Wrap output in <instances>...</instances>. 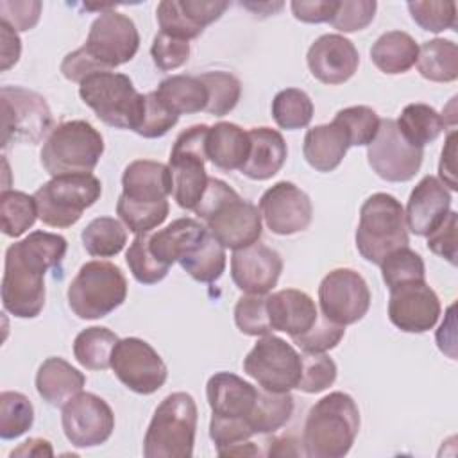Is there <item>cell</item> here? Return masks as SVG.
Segmentation results:
<instances>
[{
	"label": "cell",
	"instance_id": "1",
	"mask_svg": "<svg viewBox=\"0 0 458 458\" xmlns=\"http://www.w3.org/2000/svg\"><path fill=\"white\" fill-rule=\"evenodd\" d=\"M68 243L61 234L32 231L5 250L2 277L4 310L18 318H34L45 306V274L64 259Z\"/></svg>",
	"mask_w": 458,
	"mask_h": 458
},
{
	"label": "cell",
	"instance_id": "2",
	"mask_svg": "<svg viewBox=\"0 0 458 458\" xmlns=\"http://www.w3.org/2000/svg\"><path fill=\"white\" fill-rule=\"evenodd\" d=\"M193 211L225 249L238 250L249 247L261 236V213L258 206L242 199L222 179H208L206 191Z\"/></svg>",
	"mask_w": 458,
	"mask_h": 458
},
{
	"label": "cell",
	"instance_id": "3",
	"mask_svg": "<svg viewBox=\"0 0 458 458\" xmlns=\"http://www.w3.org/2000/svg\"><path fill=\"white\" fill-rule=\"evenodd\" d=\"M360 431V410L345 392H331L308 411L302 447L308 458H344Z\"/></svg>",
	"mask_w": 458,
	"mask_h": 458
},
{
	"label": "cell",
	"instance_id": "4",
	"mask_svg": "<svg viewBox=\"0 0 458 458\" xmlns=\"http://www.w3.org/2000/svg\"><path fill=\"white\" fill-rule=\"evenodd\" d=\"M197 404L186 392L166 395L156 408L143 438L147 458H190L197 431Z\"/></svg>",
	"mask_w": 458,
	"mask_h": 458
},
{
	"label": "cell",
	"instance_id": "5",
	"mask_svg": "<svg viewBox=\"0 0 458 458\" xmlns=\"http://www.w3.org/2000/svg\"><path fill=\"white\" fill-rule=\"evenodd\" d=\"M356 249L367 261L381 265L394 250L408 247L403 204L390 193H374L360 208Z\"/></svg>",
	"mask_w": 458,
	"mask_h": 458
},
{
	"label": "cell",
	"instance_id": "6",
	"mask_svg": "<svg viewBox=\"0 0 458 458\" xmlns=\"http://www.w3.org/2000/svg\"><path fill=\"white\" fill-rule=\"evenodd\" d=\"M104 154L102 134L86 120L55 125L41 148V165L52 175L91 174Z\"/></svg>",
	"mask_w": 458,
	"mask_h": 458
},
{
	"label": "cell",
	"instance_id": "7",
	"mask_svg": "<svg viewBox=\"0 0 458 458\" xmlns=\"http://www.w3.org/2000/svg\"><path fill=\"white\" fill-rule=\"evenodd\" d=\"M79 95L97 118L111 127L134 131L141 120L145 95L136 91L125 73L97 72L81 82Z\"/></svg>",
	"mask_w": 458,
	"mask_h": 458
},
{
	"label": "cell",
	"instance_id": "8",
	"mask_svg": "<svg viewBox=\"0 0 458 458\" xmlns=\"http://www.w3.org/2000/svg\"><path fill=\"white\" fill-rule=\"evenodd\" d=\"M68 306L84 320L109 315L127 297V279L120 267L93 259L84 263L68 286Z\"/></svg>",
	"mask_w": 458,
	"mask_h": 458
},
{
	"label": "cell",
	"instance_id": "9",
	"mask_svg": "<svg viewBox=\"0 0 458 458\" xmlns=\"http://www.w3.org/2000/svg\"><path fill=\"white\" fill-rule=\"evenodd\" d=\"M100 195L102 184L93 174L52 177L34 191L38 218L50 227H72Z\"/></svg>",
	"mask_w": 458,
	"mask_h": 458
},
{
	"label": "cell",
	"instance_id": "10",
	"mask_svg": "<svg viewBox=\"0 0 458 458\" xmlns=\"http://www.w3.org/2000/svg\"><path fill=\"white\" fill-rule=\"evenodd\" d=\"M209 127L206 123L191 125L182 131L172 147L168 168L172 172V195L179 208L193 211L200 202L209 175L206 174V140Z\"/></svg>",
	"mask_w": 458,
	"mask_h": 458
},
{
	"label": "cell",
	"instance_id": "11",
	"mask_svg": "<svg viewBox=\"0 0 458 458\" xmlns=\"http://www.w3.org/2000/svg\"><path fill=\"white\" fill-rule=\"evenodd\" d=\"M2 148L13 143L36 145L54 129L47 100L21 86H2Z\"/></svg>",
	"mask_w": 458,
	"mask_h": 458
},
{
	"label": "cell",
	"instance_id": "12",
	"mask_svg": "<svg viewBox=\"0 0 458 458\" xmlns=\"http://www.w3.org/2000/svg\"><path fill=\"white\" fill-rule=\"evenodd\" d=\"M243 372L263 390L290 392L301 379L302 358L286 340L268 333L243 358Z\"/></svg>",
	"mask_w": 458,
	"mask_h": 458
},
{
	"label": "cell",
	"instance_id": "13",
	"mask_svg": "<svg viewBox=\"0 0 458 458\" xmlns=\"http://www.w3.org/2000/svg\"><path fill=\"white\" fill-rule=\"evenodd\" d=\"M88 54L107 72L129 63L140 48V34L134 21L116 13L104 9L89 27L88 39L82 45Z\"/></svg>",
	"mask_w": 458,
	"mask_h": 458
},
{
	"label": "cell",
	"instance_id": "14",
	"mask_svg": "<svg viewBox=\"0 0 458 458\" xmlns=\"http://www.w3.org/2000/svg\"><path fill=\"white\" fill-rule=\"evenodd\" d=\"M111 369L129 390L141 395L157 392L168 377V369L157 351L136 336L118 340L111 356Z\"/></svg>",
	"mask_w": 458,
	"mask_h": 458
},
{
	"label": "cell",
	"instance_id": "15",
	"mask_svg": "<svg viewBox=\"0 0 458 458\" xmlns=\"http://www.w3.org/2000/svg\"><path fill=\"white\" fill-rule=\"evenodd\" d=\"M424 148L410 145L395 120L385 118L374 141L367 147V161L377 177L388 182H406L420 170Z\"/></svg>",
	"mask_w": 458,
	"mask_h": 458
},
{
	"label": "cell",
	"instance_id": "16",
	"mask_svg": "<svg viewBox=\"0 0 458 458\" xmlns=\"http://www.w3.org/2000/svg\"><path fill=\"white\" fill-rule=\"evenodd\" d=\"M320 311L326 318L349 326L361 320L370 308L367 281L352 268H335L318 286Z\"/></svg>",
	"mask_w": 458,
	"mask_h": 458
},
{
	"label": "cell",
	"instance_id": "17",
	"mask_svg": "<svg viewBox=\"0 0 458 458\" xmlns=\"http://www.w3.org/2000/svg\"><path fill=\"white\" fill-rule=\"evenodd\" d=\"M64 437L75 447H97L111 437L114 413L111 406L91 392H79L61 411Z\"/></svg>",
	"mask_w": 458,
	"mask_h": 458
},
{
	"label": "cell",
	"instance_id": "18",
	"mask_svg": "<svg viewBox=\"0 0 458 458\" xmlns=\"http://www.w3.org/2000/svg\"><path fill=\"white\" fill-rule=\"evenodd\" d=\"M259 213L274 234L290 236L310 227L313 206L306 191L290 181L272 184L259 199Z\"/></svg>",
	"mask_w": 458,
	"mask_h": 458
},
{
	"label": "cell",
	"instance_id": "19",
	"mask_svg": "<svg viewBox=\"0 0 458 458\" xmlns=\"http://www.w3.org/2000/svg\"><path fill=\"white\" fill-rule=\"evenodd\" d=\"M440 301L426 281H411L390 290L388 318L404 333H426L440 317Z\"/></svg>",
	"mask_w": 458,
	"mask_h": 458
},
{
	"label": "cell",
	"instance_id": "20",
	"mask_svg": "<svg viewBox=\"0 0 458 458\" xmlns=\"http://www.w3.org/2000/svg\"><path fill=\"white\" fill-rule=\"evenodd\" d=\"M283 259L277 250L256 242L231 256V277L249 295H267L279 281Z\"/></svg>",
	"mask_w": 458,
	"mask_h": 458
},
{
	"label": "cell",
	"instance_id": "21",
	"mask_svg": "<svg viewBox=\"0 0 458 458\" xmlns=\"http://www.w3.org/2000/svg\"><path fill=\"white\" fill-rule=\"evenodd\" d=\"M306 63L317 81L336 86L347 82L356 73L360 54L354 43L345 36L324 34L308 48Z\"/></svg>",
	"mask_w": 458,
	"mask_h": 458
},
{
	"label": "cell",
	"instance_id": "22",
	"mask_svg": "<svg viewBox=\"0 0 458 458\" xmlns=\"http://www.w3.org/2000/svg\"><path fill=\"white\" fill-rule=\"evenodd\" d=\"M451 211L449 190L433 175L422 177L411 190L404 218L406 227L417 236H428Z\"/></svg>",
	"mask_w": 458,
	"mask_h": 458
},
{
	"label": "cell",
	"instance_id": "23",
	"mask_svg": "<svg viewBox=\"0 0 458 458\" xmlns=\"http://www.w3.org/2000/svg\"><path fill=\"white\" fill-rule=\"evenodd\" d=\"M206 395L211 415L220 419H245L254 408L258 388L231 372H216L208 379Z\"/></svg>",
	"mask_w": 458,
	"mask_h": 458
},
{
	"label": "cell",
	"instance_id": "24",
	"mask_svg": "<svg viewBox=\"0 0 458 458\" xmlns=\"http://www.w3.org/2000/svg\"><path fill=\"white\" fill-rule=\"evenodd\" d=\"M267 313L272 331L299 336L306 333L318 318L315 301L302 290L284 288L267 295Z\"/></svg>",
	"mask_w": 458,
	"mask_h": 458
},
{
	"label": "cell",
	"instance_id": "25",
	"mask_svg": "<svg viewBox=\"0 0 458 458\" xmlns=\"http://www.w3.org/2000/svg\"><path fill=\"white\" fill-rule=\"evenodd\" d=\"M249 132L250 148L240 172L252 181L274 177L284 165L288 147L283 134L270 127H252Z\"/></svg>",
	"mask_w": 458,
	"mask_h": 458
},
{
	"label": "cell",
	"instance_id": "26",
	"mask_svg": "<svg viewBox=\"0 0 458 458\" xmlns=\"http://www.w3.org/2000/svg\"><path fill=\"white\" fill-rule=\"evenodd\" d=\"M172 172L168 165L152 159L129 163L122 175V195L136 202H159L172 193Z\"/></svg>",
	"mask_w": 458,
	"mask_h": 458
},
{
	"label": "cell",
	"instance_id": "27",
	"mask_svg": "<svg viewBox=\"0 0 458 458\" xmlns=\"http://www.w3.org/2000/svg\"><path fill=\"white\" fill-rule=\"evenodd\" d=\"M351 143L345 131L336 123H322L308 129L304 134L302 154L317 172H333L340 166Z\"/></svg>",
	"mask_w": 458,
	"mask_h": 458
},
{
	"label": "cell",
	"instance_id": "28",
	"mask_svg": "<svg viewBox=\"0 0 458 458\" xmlns=\"http://www.w3.org/2000/svg\"><path fill=\"white\" fill-rule=\"evenodd\" d=\"M84 385L86 376L59 356L47 358L36 372V390L52 406H64Z\"/></svg>",
	"mask_w": 458,
	"mask_h": 458
},
{
	"label": "cell",
	"instance_id": "29",
	"mask_svg": "<svg viewBox=\"0 0 458 458\" xmlns=\"http://www.w3.org/2000/svg\"><path fill=\"white\" fill-rule=\"evenodd\" d=\"M250 148L249 132L231 122H218L208 131L206 154L220 170H240Z\"/></svg>",
	"mask_w": 458,
	"mask_h": 458
},
{
	"label": "cell",
	"instance_id": "30",
	"mask_svg": "<svg viewBox=\"0 0 458 458\" xmlns=\"http://www.w3.org/2000/svg\"><path fill=\"white\" fill-rule=\"evenodd\" d=\"M208 233V227L202 225L195 218H177L172 224H168L165 229L150 234L148 247L150 252L163 263L172 267L175 261H179L204 234Z\"/></svg>",
	"mask_w": 458,
	"mask_h": 458
},
{
	"label": "cell",
	"instance_id": "31",
	"mask_svg": "<svg viewBox=\"0 0 458 458\" xmlns=\"http://www.w3.org/2000/svg\"><path fill=\"white\" fill-rule=\"evenodd\" d=\"M417 55L419 45L404 30H388L381 34L370 48L374 66L388 75L408 72L417 63Z\"/></svg>",
	"mask_w": 458,
	"mask_h": 458
},
{
	"label": "cell",
	"instance_id": "32",
	"mask_svg": "<svg viewBox=\"0 0 458 458\" xmlns=\"http://www.w3.org/2000/svg\"><path fill=\"white\" fill-rule=\"evenodd\" d=\"M156 95L179 116L206 111L208 106V89L199 75H172L159 82Z\"/></svg>",
	"mask_w": 458,
	"mask_h": 458
},
{
	"label": "cell",
	"instance_id": "33",
	"mask_svg": "<svg viewBox=\"0 0 458 458\" xmlns=\"http://www.w3.org/2000/svg\"><path fill=\"white\" fill-rule=\"evenodd\" d=\"M419 73L431 82H453L458 79V47L451 39L435 38L419 47Z\"/></svg>",
	"mask_w": 458,
	"mask_h": 458
},
{
	"label": "cell",
	"instance_id": "34",
	"mask_svg": "<svg viewBox=\"0 0 458 458\" xmlns=\"http://www.w3.org/2000/svg\"><path fill=\"white\" fill-rule=\"evenodd\" d=\"M182 270L199 283H213L225 270V247L208 233L179 259Z\"/></svg>",
	"mask_w": 458,
	"mask_h": 458
},
{
	"label": "cell",
	"instance_id": "35",
	"mask_svg": "<svg viewBox=\"0 0 458 458\" xmlns=\"http://www.w3.org/2000/svg\"><path fill=\"white\" fill-rule=\"evenodd\" d=\"M395 125L403 138L419 148L435 141L445 127L442 114L435 107L420 102L408 104L395 120Z\"/></svg>",
	"mask_w": 458,
	"mask_h": 458
},
{
	"label": "cell",
	"instance_id": "36",
	"mask_svg": "<svg viewBox=\"0 0 458 458\" xmlns=\"http://www.w3.org/2000/svg\"><path fill=\"white\" fill-rule=\"evenodd\" d=\"M293 413V397L290 392H268L258 388L254 408L249 415V426L254 435H270L281 429Z\"/></svg>",
	"mask_w": 458,
	"mask_h": 458
},
{
	"label": "cell",
	"instance_id": "37",
	"mask_svg": "<svg viewBox=\"0 0 458 458\" xmlns=\"http://www.w3.org/2000/svg\"><path fill=\"white\" fill-rule=\"evenodd\" d=\"M118 340L107 327H86L73 340V356L88 370H106L111 367V356Z\"/></svg>",
	"mask_w": 458,
	"mask_h": 458
},
{
	"label": "cell",
	"instance_id": "38",
	"mask_svg": "<svg viewBox=\"0 0 458 458\" xmlns=\"http://www.w3.org/2000/svg\"><path fill=\"white\" fill-rule=\"evenodd\" d=\"M82 245L88 254L95 258H113L122 252L127 243V231L113 216L93 218L82 229Z\"/></svg>",
	"mask_w": 458,
	"mask_h": 458
},
{
	"label": "cell",
	"instance_id": "39",
	"mask_svg": "<svg viewBox=\"0 0 458 458\" xmlns=\"http://www.w3.org/2000/svg\"><path fill=\"white\" fill-rule=\"evenodd\" d=\"M38 218V204L34 195L18 190H4L0 195V224L2 233L11 238L21 236L34 225Z\"/></svg>",
	"mask_w": 458,
	"mask_h": 458
},
{
	"label": "cell",
	"instance_id": "40",
	"mask_svg": "<svg viewBox=\"0 0 458 458\" xmlns=\"http://www.w3.org/2000/svg\"><path fill=\"white\" fill-rule=\"evenodd\" d=\"M274 122L286 131L310 125L313 118V102L310 95L299 88L281 89L272 100Z\"/></svg>",
	"mask_w": 458,
	"mask_h": 458
},
{
	"label": "cell",
	"instance_id": "41",
	"mask_svg": "<svg viewBox=\"0 0 458 458\" xmlns=\"http://www.w3.org/2000/svg\"><path fill=\"white\" fill-rule=\"evenodd\" d=\"M168 211L170 206L166 199L159 202H136L120 195L116 202V215L134 234H147L159 227L166 220Z\"/></svg>",
	"mask_w": 458,
	"mask_h": 458
},
{
	"label": "cell",
	"instance_id": "42",
	"mask_svg": "<svg viewBox=\"0 0 458 458\" xmlns=\"http://www.w3.org/2000/svg\"><path fill=\"white\" fill-rule=\"evenodd\" d=\"M34 406L27 395L13 390L0 394V437L13 440L32 428Z\"/></svg>",
	"mask_w": 458,
	"mask_h": 458
},
{
	"label": "cell",
	"instance_id": "43",
	"mask_svg": "<svg viewBox=\"0 0 458 458\" xmlns=\"http://www.w3.org/2000/svg\"><path fill=\"white\" fill-rule=\"evenodd\" d=\"M199 79L208 89L206 113L213 116H224L236 107L242 95V84L233 73L215 70L200 73Z\"/></svg>",
	"mask_w": 458,
	"mask_h": 458
},
{
	"label": "cell",
	"instance_id": "44",
	"mask_svg": "<svg viewBox=\"0 0 458 458\" xmlns=\"http://www.w3.org/2000/svg\"><path fill=\"white\" fill-rule=\"evenodd\" d=\"M381 276L388 290L411 281H426V267L422 258L410 247H401L390 252L381 261Z\"/></svg>",
	"mask_w": 458,
	"mask_h": 458
},
{
	"label": "cell",
	"instance_id": "45",
	"mask_svg": "<svg viewBox=\"0 0 458 458\" xmlns=\"http://www.w3.org/2000/svg\"><path fill=\"white\" fill-rule=\"evenodd\" d=\"M333 122L345 131L351 147H369L379 131L381 118L369 106H351L340 109Z\"/></svg>",
	"mask_w": 458,
	"mask_h": 458
},
{
	"label": "cell",
	"instance_id": "46",
	"mask_svg": "<svg viewBox=\"0 0 458 458\" xmlns=\"http://www.w3.org/2000/svg\"><path fill=\"white\" fill-rule=\"evenodd\" d=\"M148 240H150V233L136 234L125 252V261L129 265V270L132 277L141 284H156L163 281L170 270L168 265H163L150 252Z\"/></svg>",
	"mask_w": 458,
	"mask_h": 458
},
{
	"label": "cell",
	"instance_id": "47",
	"mask_svg": "<svg viewBox=\"0 0 458 458\" xmlns=\"http://www.w3.org/2000/svg\"><path fill=\"white\" fill-rule=\"evenodd\" d=\"M302 372L297 390L304 394H318L329 388L336 379V363L326 352H302Z\"/></svg>",
	"mask_w": 458,
	"mask_h": 458
},
{
	"label": "cell",
	"instance_id": "48",
	"mask_svg": "<svg viewBox=\"0 0 458 458\" xmlns=\"http://www.w3.org/2000/svg\"><path fill=\"white\" fill-rule=\"evenodd\" d=\"M406 5L411 14V20L424 30L437 34L456 27V4L453 0L408 2Z\"/></svg>",
	"mask_w": 458,
	"mask_h": 458
},
{
	"label": "cell",
	"instance_id": "49",
	"mask_svg": "<svg viewBox=\"0 0 458 458\" xmlns=\"http://www.w3.org/2000/svg\"><path fill=\"white\" fill-rule=\"evenodd\" d=\"M236 327L247 336H263L272 331L267 313V295H243L234 306Z\"/></svg>",
	"mask_w": 458,
	"mask_h": 458
},
{
	"label": "cell",
	"instance_id": "50",
	"mask_svg": "<svg viewBox=\"0 0 458 458\" xmlns=\"http://www.w3.org/2000/svg\"><path fill=\"white\" fill-rule=\"evenodd\" d=\"M344 335L345 326H340L318 313L317 322L306 333L293 336L292 340L302 352H327L340 344Z\"/></svg>",
	"mask_w": 458,
	"mask_h": 458
},
{
	"label": "cell",
	"instance_id": "51",
	"mask_svg": "<svg viewBox=\"0 0 458 458\" xmlns=\"http://www.w3.org/2000/svg\"><path fill=\"white\" fill-rule=\"evenodd\" d=\"M179 122V114L170 111L156 91L145 95V107L138 127L134 129L136 134L143 138H161L165 136L175 123Z\"/></svg>",
	"mask_w": 458,
	"mask_h": 458
},
{
	"label": "cell",
	"instance_id": "52",
	"mask_svg": "<svg viewBox=\"0 0 458 458\" xmlns=\"http://www.w3.org/2000/svg\"><path fill=\"white\" fill-rule=\"evenodd\" d=\"M156 18L159 23V32H165L168 36L179 38V39H195L202 34V27L193 23L188 14L181 7V0H163L157 4Z\"/></svg>",
	"mask_w": 458,
	"mask_h": 458
},
{
	"label": "cell",
	"instance_id": "53",
	"mask_svg": "<svg viewBox=\"0 0 458 458\" xmlns=\"http://www.w3.org/2000/svg\"><path fill=\"white\" fill-rule=\"evenodd\" d=\"M377 4L374 0H344L338 2L331 25L340 32H356L369 27L376 16Z\"/></svg>",
	"mask_w": 458,
	"mask_h": 458
},
{
	"label": "cell",
	"instance_id": "54",
	"mask_svg": "<svg viewBox=\"0 0 458 458\" xmlns=\"http://www.w3.org/2000/svg\"><path fill=\"white\" fill-rule=\"evenodd\" d=\"M150 55L154 64L163 72L181 68L190 59V41L157 32L150 47Z\"/></svg>",
	"mask_w": 458,
	"mask_h": 458
},
{
	"label": "cell",
	"instance_id": "55",
	"mask_svg": "<svg viewBox=\"0 0 458 458\" xmlns=\"http://www.w3.org/2000/svg\"><path fill=\"white\" fill-rule=\"evenodd\" d=\"M456 225L458 215L456 211H449L447 216L428 234V249L449 261L453 267L456 265Z\"/></svg>",
	"mask_w": 458,
	"mask_h": 458
},
{
	"label": "cell",
	"instance_id": "56",
	"mask_svg": "<svg viewBox=\"0 0 458 458\" xmlns=\"http://www.w3.org/2000/svg\"><path fill=\"white\" fill-rule=\"evenodd\" d=\"M43 4L38 0H25V2H13L2 0L0 2V18L4 23L18 30H30L38 25L41 16Z\"/></svg>",
	"mask_w": 458,
	"mask_h": 458
},
{
	"label": "cell",
	"instance_id": "57",
	"mask_svg": "<svg viewBox=\"0 0 458 458\" xmlns=\"http://www.w3.org/2000/svg\"><path fill=\"white\" fill-rule=\"evenodd\" d=\"M97 72H107L104 70L89 54L84 47L70 52L63 63H61V73L72 81V82H82L86 77L97 73Z\"/></svg>",
	"mask_w": 458,
	"mask_h": 458
},
{
	"label": "cell",
	"instance_id": "58",
	"mask_svg": "<svg viewBox=\"0 0 458 458\" xmlns=\"http://www.w3.org/2000/svg\"><path fill=\"white\" fill-rule=\"evenodd\" d=\"M336 7H338V2L335 0H311V2L293 0L290 4L293 16L304 23L331 21V18L336 13Z\"/></svg>",
	"mask_w": 458,
	"mask_h": 458
},
{
	"label": "cell",
	"instance_id": "59",
	"mask_svg": "<svg viewBox=\"0 0 458 458\" xmlns=\"http://www.w3.org/2000/svg\"><path fill=\"white\" fill-rule=\"evenodd\" d=\"M181 7L193 23L206 29L208 25L216 21L225 13V9L229 7V2H220V0H181Z\"/></svg>",
	"mask_w": 458,
	"mask_h": 458
},
{
	"label": "cell",
	"instance_id": "60",
	"mask_svg": "<svg viewBox=\"0 0 458 458\" xmlns=\"http://www.w3.org/2000/svg\"><path fill=\"white\" fill-rule=\"evenodd\" d=\"M456 131H451L445 138L442 154H440V163H438V175H440V182L456 191L458 190V182H456Z\"/></svg>",
	"mask_w": 458,
	"mask_h": 458
},
{
	"label": "cell",
	"instance_id": "61",
	"mask_svg": "<svg viewBox=\"0 0 458 458\" xmlns=\"http://www.w3.org/2000/svg\"><path fill=\"white\" fill-rule=\"evenodd\" d=\"M0 39H2V72H5L18 63L21 54V41L18 32L4 21H0Z\"/></svg>",
	"mask_w": 458,
	"mask_h": 458
},
{
	"label": "cell",
	"instance_id": "62",
	"mask_svg": "<svg viewBox=\"0 0 458 458\" xmlns=\"http://www.w3.org/2000/svg\"><path fill=\"white\" fill-rule=\"evenodd\" d=\"M54 449L48 440L29 438L20 447H16L11 456H52Z\"/></svg>",
	"mask_w": 458,
	"mask_h": 458
}]
</instances>
